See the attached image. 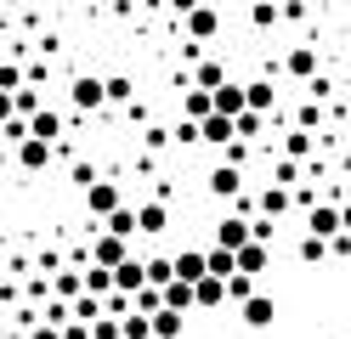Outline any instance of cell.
Wrapping results in <instances>:
<instances>
[{
  "label": "cell",
  "instance_id": "1",
  "mask_svg": "<svg viewBox=\"0 0 351 339\" xmlns=\"http://www.w3.org/2000/svg\"><path fill=\"white\" fill-rule=\"evenodd\" d=\"M69 102H74L80 113H97V108H108V79H97V74H80V79L69 85Z\"/></svg>",
  "mask_w": 351,
  "mask_h": 339
},
{
  "label": "cell",
  "instance_id": "2",
  "mask_svg": "<svg viewBox=\"0 0 351 339\" xmlns=\"http://www.w3.org/2000/svg\"><path fill=\"white\" fill-rule=\"evenodd\" d=\"M91 260H97V266H125V260H130V238L102 226V238H91Z\"/></svg>",
  "mask_w": 351,
  "mask_h": 339
},
{
  "label": "cell",
  "instance_id": "3",
  "mask_svg": "<svg viewBox=\"0 0 351 339\" xmlns=\"http://www.w3.org/2000/svg\"><path fill=\"white\" fill-rule=\"evenodd\" d=\"M306 232H317V238L335 243V238L346 232V210H335V203H312V215H306Z\"/></svg>",
  "mask_w": 351,
  "mask_h": 339
},
{
  "label": "cell",
  "instance_id": "4",
  "mask_svg": "<svg viewBox=\"0 0 351 339\" xmlns=\"http://www.w3.org/2000/svg\"><path fill=\"white\" fill-rule=\"evenodd\" d=\"M215 243H227V249H244V243H255V221L238 210V215H227L221 226H215Z\"/></svg>",
  "mask_w": 351,
  "mask_h": 339
},
{
  "label": "cell",
  "instance_id": "5",
  "mask_svg": "<svg viewBox=\"0 0 351 339\" xmlns=\"http://www.w3.org/2000/svg\"><path fill=\"white\" fill-rule=\"evenodd\" d=\"M182 29H187V40H215V34H221V17H215V6H193L187 17H182Z\"/></svg>",
  "mask_w": 351,
  "mask_h": 339
},
{
  "label": "cell",
  "instance_id": "6",
  "mask_svg": "<svg viewBox=\"0 0 351 339\" xmlns=\"http://www.w3.org/2000/svg\"><path fill=\"white\" fill-rule=\"evenodd\" d=\"M119 203H125V198H119V187H114V181H91V187H85V210H91V215H102V221L114 215Z\"/></svg>",
  "mask_w": 351,
  "mask_h": 339
},
{
  "label": "cell",
  "instance_id": "7",
  "mask_svg": "<svg viewBox=\"0 0 351 339\" xmlns=\"http://www.w3.org/2000/svg\"><path fill=\"white\" fill-rule=\"evenodd\" d=\"M238 187H244V170L221 158V164L210 170V192H215V198H238Z\"/></svg>",
  "mask_w": 351,
  "mask_h": 339
},
{
  "label": "cell",
  "instance_id": "8",
  "mask_svg": "<svg viewBox=\"0 0 351 339\" xmlns=\"http://www.w3.org/2000/svg\"><path fill=\"white\" fill-rule=\"evenodd\" d=\"M238 311H244V323H250V328H272V316H278V300H272V294H250V300L238 305Z\"/></svg>",
  "mask_w": 351,
  "mask_h": 339
},
{
  "label": "cell",
  "instance_id": "9",
  "mask_svg": "<svg viewBox=\"0 0 351 339\" xmlns=\"http://www.w3.org/2000/svg\"><path fill=\"white\" fill-rule=\"evenodd\" d=\"M283 74L289 79H312L317 74V45H295V51L283 57Z\"/></svg>",
  "mask_w": 351,
  "mask_h": 339
},
{
  "label": "cell",
  "instance_id": "10",
  "mask_svg": "<svg viewBox=\"0 0 351 339\" xmlns=\"http://www.w3.org/2000/svg\"><path fill=\"white\" fill-rule=\"evenodd\" d=\"M17 164H23V170H46V164H51V142H46V136L17 142Z\"/></svg>",
  "mask_w": 351,
  "mask_h": 339
},
{
  "label": "cell",
  "instance_id": "11",
  "mask_svg": "<svg viewBox=\"0 0 351 339\" xmlns=\"http://www.w3.org/2000/svg\"><path fill=\"white\" fill-rule=\"evenodd\" d=\"M272 266V243H244V249H238V271H255V277H261V271H267Z\"/></svg>",
  "mask_w": 351,
  "mask_h": 339
},
{
  "label": "cell",
  "instance_id": "12",
  "mask_svg": "<svg viewBox=\"0 0 351 339\" xmlns=\"http://www.w3.org/2000/svg\"><path fill=\"white\" fill-rule=\"evenodd\" d=\"M182 113H187V119H210V113H215V90H204V85H193L187 90V97H182Z\"/></svg>",
  "mask_w": 351,
  "mask_h": 339
},
{
  "label": "cell",
  "instance_id": "13",
  "mask_svg": "<svg viewBox=\"0 0 351 339\" xmlns=\"http://www.w3.org/2000/svg\"><path fill=\"white\" fill-rule=\"evenodd\" d=\"M40 108H46V97H40V90L34 85H23V90H12V97L6 102H0V113H29V119H34V113Z\"/></svg>",
  "mask_w": 351,
  "mask_h": 339
},
{
  "label": "cell",
  "instance_id": "14",
  "mask_svg": "<svg viewBox=\"0 0 351 339\" xmlns=\"http://www.w3.org/2000/svg\"><path fill=\"white\" fill-rule=\"evenodd\" d=\"M227 300H232V294H227V277H215V271L199 277V311H215V305H227Z\"/></svg>",
  "mask_w": 351,
  "mask_h": 339
},
{
  "label": "cell",
  "instance_id": "15",
  "mask_svg": "<svg viewBox=\"0 0 351 339\" xmlns=\"http://www.w3.org/2000/svg\"><path fill=\"white\" fill-rule=\"evenodd\" d=\"M29 85V74H23V62H17V51L0 62V97H12V90H23Z\"/></svg>",
  "mask_w": 351,
  "mask_h": 339
},
{
  "label": "cell",
  "instance_id": "16",
  "mask_svg": "<svg viewBox=\"0 0 351 339\" xmlns=\"http://www.w3.org/2000/svg\"><path fill=\"white\" fill-rule=\"evenodd\" d=\"M102 226H108V232H125V238H136V232H142V215H136V210H130V203H119V210H114V215H108Z\"/></svg>",
  "mask_w": 351,
  "mask_h": 339
},
{
  "label": "cell",
  "instance_id": "17",
  "mask_svg": "<svg viewBox=\"0 0 351 339\" xmlns=\"http://www.w3.org/2000/svg\"><path fill=\"white\" fill-rule=\"evenodd\" d=\"M136 215H142V232H147V238H153V232H165V226H170V210H165V198H153V203H142Z\"/></svg>",
  "mask_w": 351,
  "mask_h": 339
},
{
  "label": "cell",
  "instance_id": "18",
  "mask_svg": "<svg viewBox=\"0 0 351 339\" xmlns=\"http://www.w3.org/2000/svg\"><path fill=\"white\" fill-rule=\"evenodd\" d=\"M182 316H187V311L159 305V311H153V334H159V339H176V334H182Z\"/></svg>",
  "mask_w": 351,
  "mask_h": 339
},
{
  "label": "cell",
  "instance_id": "19",
  "mask_svg": "<svg viewBox=\"0 0 351 339\" xmlns=\"http://www.w3.org/2000/svg\"><path fill=\"white\" fill-rule=\"evenodd\" d=\"M193 85L221 90V85H227V68H221V62H199V68H193Z\"/></svg>",
  "mask_w": 351,
  "mask_h": 339
},
{
  "label": "cell",
  "instance_id": "20",
  "mask_svg": "<svg viewBox=\"0 0 351 339\" xmlns=\"http://www.w3.org/2000/svg\"><path fill=\"white\" fill-rule=\"evenodd\" d=\"M108 102H114V108H130V102H136V85H130L125 74H108Z\"/></svg>",
  "mask_w": 351,
  "mask_h": 339
},
{
  "label": "cell",
  "instance_id": "21",
  "mask_svg": "<svg viewBox=\"0 0 351 339\" xmlns=\"http://www.w3.org/2000/svg\"><path fill=\"white\" fill-rule=\"evenodd\" d=\"M29 125H34V136H46V142H57V136H62V113H51V108H40V113H34Z\"/></svg>",
  "mask_w": 351,
  "mask_h": 339
},
{
  "label": "cell",
  "instance_id": "22",
  "mask_svg": "<svg viewBox=\"0 0 351 339\" xmlns=\"http://www.w3.org/2000/svg\"><path fill=\"white\" fill-rule=\"evenodd\" d=\"M250 108H261V113H272V108H278L272 79H250Z\"/></svg>",
  "mask_w": 351,
  "mask_h": 339
},
{
  "label": "cell",
  "instance_id": "23",
  "mask_svg": "<svg viewBox=\"0 0 351 339\" xmlns=\"http://www.w3.org/2000/svg\"><path fill=\"white\" fill-rule=\"evenodd\" d=\"M283 153H289V158H312V130H289V136H283Z\"/></svg>",
  "mask_w": 351,
  "mask_h": 339
},
{
  "label": "cell",
  "instance_id": "24",
  "mask_svg": "<svg viewBox=\"0 0 351 339\" xmlns=\"http://www.w3.org/2000/svg\"><path fill=\"white\" fill-rule=\"evenodd\" d=\"M278 17H283V6H278V0H255V6H250V23H255V29H272Z\"/></svg>",
  "mask_w": 351,
  "mask_h": 339
},
{
  "label": "cell",
  "instance_id": "25",
  "mask_svg": "<svg viewBox=\"0 0 351 339\" xmlns=\"http://www.w3.org/2000/svg\"><path fill=\"white\" fill-rule=\"evenodd\" d=\"M328 249H335L328 238H317V232H306V238H300V260H306V266H317V260L328 255Z\"/></svg>",
  "mask_w": 351,
  "mask_h": 339
},
{
  "label": "cell",
  "instance_id": "26",
  "mask_svg": "<svg viewBox=\"0 0 351 339\" xmlns=\"http://www.w3.org/2000/svg\"><path fill=\"white\" fill-rule=\"evenodd\" d=\"M227 294H232L238 305H244L250 294H255V271H232V277H227Z\"/></svg>",
  "mask_w": 351,
  "mask_h": 339
},
{
  "label": "cell",
  "instance_id": "27",
  "mask_svg": "<svg viewBox=\"0 0 351 339\" xmlns=\"http://www.w3.org/2000/svg\"><path fill=\"white\" fill-rule=\"evenodd\" d=\"M272 181H278V187H295V181H300V158L283 153V158H278V170H272Z\"/></svg>",
  "mask_w": 351,
  "mask_h": 339
},
{
  "label": "cell",
  "instance_id": "28",
  "mask_svg": "<svg viewBox=\"0 0 351 339\" xmlns=\"http://www.w3.org/2000/svg\"><path fill=\"white\" fill-rule=\"evenodd\" d=\"M261 210H267V215H283V210H289V187H267V192H261Z\"/></svg>",
  "mask_w": 351,
  "mask_h": 339
},
{
  "label": "cell",
  "instance_id": "29",
  "mask_svg": "<svg viewBox=\"0 0 351 339\" xmlns=\"http://www.w3.org/2000/svg\"><path fill=\"white\" fill-rule=\"evenodd\" d=\"M147 283H176V260H147Z\"/></svg>",
  "mask_w": 351,
  "mask_h": 339
},
{
  "label": "cell",
  "instance_id": "30",
  "mask_svg": "<svg viewBox=\"0 0 351 339\" xmlns=\"http://www.w3.org/2000/svg\"><path fill=\"white\" fill-rule=\"evenodd\" d=\"M91 181H97V170H91V164H74V187H80V192L91 187Z\"/></svg>",
  "mask_w": 351,
  "mask_h": 339
},
{
  "label": "cell",
  "instance_id": "31",
  "mask_svg": "<svg viewBox=\"0 0 351 339\" xmlns=\"http://www.w3.org/2000/svg\"><path fill=\"white\" fill-rule=\"evenodd\" d=\"M193 6H204V0H170V12H176V17H187Z\"/></svg>",
  "mask_w": 351,
  "mask_h": 339
},
{
  "label": "cell",
  "instance_id": "32",
  "mask_svg": "<svg viewBox=\"0 0 351 339\" xmlns=\"http://www.w3.org/2000/svg\"><path fill=\"white\" fill-rule=\"evenodd\" d=\"M346 232H351V203H346Z\"/></svg>",
  "mask_w": 351,
  "mask_h": 339
},
{
  "label": "cell",
  "instance_id": "33",
  "mask_svg": "<svg viewBox=\"0 0 351 339\" xmlns=\"http://www.w3.org/2000/svg\"><path fill=\"white\" fill-rule=\"evenodd\" d=\"M244 6H255V0H244Z\"/></svg>",
  "mask_w": 351,
  "mask_h": 339
},
{
  "label": "cell",
  "instance_id": "34",
  "mask_svg": "<svg viewBox=\"0 0 351 339\" xmlns=\"http://www.w3.org/2000/svg\"><path fill=\"white\" fill-rule=\"evenodd\" d=\"M153 339H159V334H153Z\"/></svg>",
  "mask_w": 351,
  "mask_h": 339
}]
</instances>
